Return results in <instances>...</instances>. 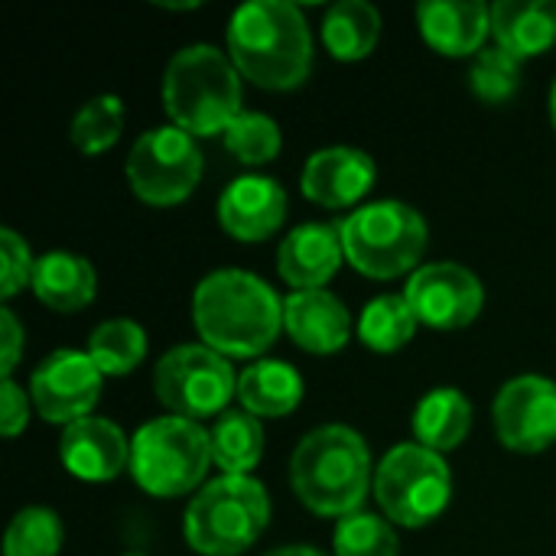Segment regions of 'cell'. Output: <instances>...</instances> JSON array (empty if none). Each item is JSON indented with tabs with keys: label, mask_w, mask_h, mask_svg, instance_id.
I'll use <instances>...</instances> for the list:
<instances>
[{
	"label": "cell",
	"mask_w": 556,
	"mask_h": 556,
	"mask_svg": "<svg viewBox=\"0 0 556 556\" xmlns=\"http://www.w3.org/2000/svg\"><path fill=\"white\" fill-rule=\"evenodd\" d=\"M192 323L212 352L231 358L264 355L283 332V300L248 270H212L192 293Z\"/></svg>",
	"instance_id": "cell-1"
},
{
	"label": "cell",
	"mask_w": 556,
	"mask_h": 556,
	"mask_svg": "<svg viewBox=\"0 0 556 556\" xmlns=\"http://www.w3.org/2000/svg\"><path fill=\"white\" fill-rule=\"evenodd\" d=\"M228 55L264 91L300 88L313 72V33L290 0H248L228 20Z\"/></svg>",
	"instance_id": "cell-2"
},
{
	"label": "cell",
	"mask_w": 556,
	"mask_h": 556,
	"mask_svg": "<svg viewBox=\"0 0 556 556\" xmlns=\"http://www.w3.org/2000/svg\"><path fill=\"white\" fill-rule=\"evenodd\" d=\"M290 485L303 508L323 518L362 511L371 489V453L362 433L342 424L309 430L290 459Z\"/></svg>",
	"instance_id": "cell-3"
},
{
	"label": "cell",
	"mask_w": 556,
	"mask_h": 556,
	"mask_svg": "<svg viewBox=\"0 0 556 556\" xmlns=\"http://www.w3.org/2000/svg\"><path fill=\"white\" fill-rule=\"evenodd\" d=\"M163 104L173 127L192 137L225 134L241 114V72L208 42L186 46L166 65Z\"/></svg>",
	"instance_id": "cell-4"
},
{
	"label": "cell",
	"mask_w": 556,
	"mask_h": 556,
	"mask_svg": "<svg viewBox=\"0 0 556 556\" xmlns=\"http://www.w3.org/2000/svg\"><path fill=\"white\" fill-rule=\"evenodd\" d=\"M270 521V495L251 476H218L205 482L182 518L186 544L199 556H241Z\"/></svg>",
	"instance_id": "cell-5"
},
{
	"label": "cell",
	"mask_w": 556,
	"mask_h": 556,
	"mask_svg": "<svg viewBox=\"0 0 556 556\" xmlns=\"http://www.w3.org/2000/svg\"><path fill=\"white\" fill-rule=\"evenodd\" d=\"M339 231L345 261L371 280H394L417 270L430 241L427 218L401 199H381L349 212Z\"/></svg>",
	"instance_id": "cell-6"
},
{
	"label": "cell",
	"mask_w": 556,
	"mask_h": 556,
	"mask_svg": "<svg viewBox=\"0 0 556 556\" xmlns=\"http://www.w3.org/2000/svg\"><path fill=\"white\" fill-rule=\"evenodd\" d=\"M212 463V437L202 424L156 417L130 440V476L150 498H182L199 492Z\"/></svg>",
	"instance_id": "cell-7"
},
{
	"label": "cell",
	"mask_w": 556,
	"mask_h": 556,
	"mask_svg": "<svg viewBox=\"0 0 556 556\" xmlns=\"http://www.w3.org/2000/svg\"><path fill=\"white\" fill-rule=\"evenodd\" d=\"M375 498L391 525L427 528L450 508L453 472L440 453L401 443L375 469Z\"/></svg>",
	"instance_id": "cell-8"
},
{
	"label": "cell",
	"mask_w": 556,
	"mask_h": 556,
	"mask_svg": "<svg viewBox=\"0 0 556 556\" xmlns=\"http://www.w3.org/2000/svg\"><path fill=\"white\" fill-rule=\"evenodd\" d=\"M153 391L169 417L202 424L228 410L231 397H238V378L231 362L208 345H176L156 362Z\"/></svg>",
	"instance_id": "cell-9"
},
{
	"label": "cell",
	"mask_w": 556,
	"mask_h": 556,
	"mask_svg": "<svg viewBox=\"0 0 556 556\" xmlns=\"http://www.w3.org/2000/svg\"><path fill=\"white\" fill-rule=\"evenodd\" d=\"M202 169L205 160L195 137L173 124L140 134L124 163L127 186L140 202L153 208H169L186 202L195 192Z\"/></svg>",
	"instance_id": "cell-10"
},
{
	"label": "cell",
	"mask_w": 556,
	"mask_h": 556,
	"mask_svg": "<svg viewBox=\"0 0 556 556\" xmlns=\"http://www.w3.org/2000/svg\"><path fill=\"white\" fill-rule=\"evenodd\" d=\"M101 371L88 358V352L78 349H59L46 355L33 378H29V397L36 414L46 424L72 427L98 407L101 397Z\"/></svg>",
	"instance_id": "cell-11"
},
{
	"label": "cell",
	"mask_w": 556,
	"mask_h": 556,
	"mask_svg": "<svg viewBox=\"0 0 556 556\" xmlns=\"http://www.w3.org/2000/svg\"><path fill=\"white\" fill-rule=\"evenodd\" d=\"M492 424L505 450L511 453H544L556 443V381L544 375L511 378L495 404Z\"/></svg>",
	"instance_id": "cell-12"
},
{
	"label": "cell",
	"mask_w": 556,
	"mask_h": 556,
	"mask_svg": "<svg viewBox=\"0 0 556 556\" xmlns=\"http://www.w3.org/2000/svg\"><path fill=\"white\" fill-rule=\"evenodd\" d=\"M410 309L417 319L430 329H466L479 319L485 306V287L482 280L453 261L424 264L410 274L404 290Z\"/></svg>",
	"instance_id": "cell-13"
},
{
	"label": "cell",
	"mask_w": 556,
	"mask_h": 556,
	"mask_svg": "<svg viewBox=\"0 0 556 556\" xmlns=\"http://www.w3.org/2000/svg\"><path fill=\"white\" fill-rule=\"evenodd\" d=\"M378 179L371 153L358 147H323L316 150L300 176V189L309 202L323 208H362L365 195Z\"/></svg>",
	"instance_id": "cell-14"
},
{
	"label": "cell",
	"mask_w": 556,
	"mask_h": 556,
	"mask_svg": "<svg viewBox=\"0 0 556 556\" xmlns=\"http://www.w3.org/2000/svg\"><path fill=\"white\" fill-rule=\"evenodd\" d=\"M287 189L270 176H238L218 195V225L228 238L254 244L267 241L287 222Z\"/></svg>",
	"instance_id": "cell-15"
},
{
	"label": "cell",
	"mask_w": 556,
	"mask_h": 556,
	"mask_svg": "<svg viewBox=\"0 0 556 556\" xmlns=\"http://www.w3.org/2000/svg\"><path fill=\"white\" fill-rule=\"evenodd\" d=\"M59 459L72 479L111 482L130 466V440L104 417H85L62 430Z\"/></svg>",
	"instance_id": "cell-16"
},
{
	"label": "cell",
	"mask_w": 556,
	"mask_h": 556,
	"mask_svg": "<svg viewBox=\"0 0 556 556\" xmlns=\"http://www.w3.org/2000/svg\"><path fill=\"white\" fill-rule=\"evenodd\" d=\"M345 261L339 225L306 222L293 228L277 248V274L293 290H326Z\"/></svg>",
	"instance_id": "cell-17"
},
{
	"label": "cell",
	"mask_w": 556,
	"mask_h": 556,
	"mask_svg": "<svg viewBox=\"0 0 556 556\" xmlns=\"http://www.w3.org/2000/svg\"><path fill=\"white\" fill-rule=\"evenodd\" d=\"M283 329L309 355H336L352 339V316L329 290H293L283 300Z\"/></svg>",
	"instance_id": "cell-18"
},
{
	"label": "cell",
	"mask_w": 556,
	"mask_h": 556,
	"mask_svg": "<svg viewBox=\"0 0 556 556\" xmlns=\"http://www.w3.org/2000/svg\"><path fill=\"white\" fill-rule=\"evenodd\" d=\"M417 23L433 52L476 59L492 36V7L482 0H427L417 7Z\"/></svg>",
	"instance_id": "cell-19"
},
{
	"label": "cell",
	"mask_w": 556,
	"mask_h": 556,
	"mask_svg": "<svg viewBox=\"0 0 556 556\" xmlns=\"http://www.w3.org/2000/svg\"><path fill=\"white\" fill-rule=\"evenodd\" d=\"M495 46L515 59H534L556 46V0H498L492 3Z\"/></svg>",
	"instance_id": "cell-20"
},
{
	"label": "cell",
	"mask_w": 556,
	"mask_h": 556,
	"mask_svg": "<svg viewBox=\"0 0 556 556\" xmlns=\"http://www.w3.org/2000/svg\"><path fill=\"white\" fill-rule=\"evenodd\" d=\"M33 293L42 306L55 313H78L98 293V274L88 257L72 251H49L36 257Z\"/></svg>",
	"instance_id": "cell-21"
},
{
	"label": "cell",
	"mask_w": 556,
	"mask_h": 556,
	"mask_svg": "<svg viewBox=\"0 0 556 556\" xmlns=\"http://www.w3.org/2000/svg\"><path fill=\"white\" fill-rule=\"evenodd\" d=\"M303 401V375L280 362L261 358L238 375V404L257 420H280L290 417Z\"/></svg>",
	"instance_id": "cell-22"
},
{
	"label": "cell",
	"mask_w": 556,
	"mask_h": 556,
	"mask_svg": "<svg viewBox=\"0 0 556 556\" xmlns=\"http://www.w3.org/2000/svg\"><path fill=\"white\" fill-rule=\"evenodd\" d=\"M410 427L420 446L446 456L450 450L466 443L472 430V404L459 388H433L414 407Z\"/></svg>",
	"instance_id": "cell-23"
},
{
	"label": "cell",
	"mask_w": 556,
	"mask_h": 556,
	"mask_svg": "<svg viewBox=\"0 0 556 556\" xmlns=\"http://www.w3.org/2000/svg\"><path fill=\"white\" fill-rule=\"evenodd\" d=\"M381 39V13L368 0H339L323 16V42L339 62H362Z\"/></svg>",
	"instance_id": "cell-24"
},
{
	"label": "cell",
	"mask_w": 556,
	"mask_h": 556,
	"mask_svg": "<svg viewBox=\"0 0 556 556\" xmlns=\"http://www.w3.org/2000/svg\"><path fill=\"white\" fill-rule=\"evenodd\" d=\"M212 463L222 476H251L264 456V427L248 410H225L212 430Z\"/></svg>",
	"instance_id": "cell-25"
},
{
	"label": "cell",
	"mask_w": 556,
	"mask_h": 556,
	"mask_svg": "<svg viewBox=\"0 0 556 556\" xmlns=\"http://www.w3.org/2000/svg\"><path fill=\"white\" fill-rule=\"evenodd\" d=\"M147 332L134 319H104L88 336V358L104 378H124L147 358Z\"/></svg>",
	"instance_id": "cell-26"
},
{
	"label": "cell",
	"mask_w": 556,
	"mask_h": 556,
	"mask_svg": "<svg viewBox=\"0 0 556 556\" xmlns=\"http://www.w3.org/2000/svg\"><path fill=\"white\" fill-rule=\"evenodd\" d=\"M417 313L410 309L407 296H394V293H384V296H375L362 316H358V339L362 345H368L371 352L378 355H391V352H401L414 332H417Z\"/></svg>",
	"instance_id": "cell-27"
},
{
	"label": "cell",
	"mask_w": 556,
	"mask_h": 556,
	"mask_svg": "<svg viewBox=\"0 0 556 556\" xmlns=\"http://www.w3.org/2000/svg\"><path fill=\"white\" fill-rule=\"evenodd\" d=\"M124 117V101L117 94H94L75 111L68 137L85 156H98L121 140Z\"/></svg>",
	"instance_id": "cell-28"
},
{
	"label": "cell",
	"mask_w": 556,
	"mask_h": 556,
	"mask_svg": "<svg viewBox=\"0 0 556 556\" xmlns=\"http://www.w3.org/2000/svg\"><path fill=\"white\" fill-rule=\"evenodd\" d=\"M65 541L62 521L52 508L29 505L13 515L3 534V556H59Z\"/></svg>",
	"instance_id": "cell-29"
},
{
	"label": "cell",
	"mask_w": 556,
	"mask_h": 556,
	"mask_svg": "<svg viewBox=\"0 0 556 556\" xmlns=\"http://www.w3.org/2000/svg\"><path fill=\"white\" fill-rule=\"evenodd\" d=\"M332 551L336 556H397L401 541L384 515L355 511L336 525Z\"/></svg>",
	"instance_id": "cell-30"
},
{
	"label": "cell",
	"mask_w": 556,
	"mask_h": 556,
	"mask_svg": "<svg viewBox=\"0 0 556 556\" xmlns=\"http://www.w3.org/2000/svg\"><path fill=\"white\" fill-rule=\"evenodd\" d=\"M222 137H225L228 153H235L244 166H264L277 160L283 147L280 124L261 111H241Z\"/></svg>",
	"instance_id": "cell-31"
},
{
	"label": "cell",
	"mask_w": 556,
	"mask_h": 556,
	"mask_svg": "<svg viewBox=\"0 0 556 556\" xmlns=\"http://www.w3.org/2000/svg\"><path fill=\"white\" fill-rule=\"evenodd\" d=\"M469 85L485 104H505L521 85V59L502 46H485L469 65Z\"/></svg>",
	"instance_id": "cell-32"
},
{
	"label": "cell",
	"mask_w": 556,
	"mask_h": 556,
	"mask_svg": "<svg viewBox=\"0 0 556 556\" xmlns=\"http://www.w3.org/2000/svg\"><path fill=\"white\" fill-rule=\"evenodd\" d=\"M33 270H36V257L29 244L13 228H0V296L13 300L23 287H29Z\"/></svg>",
	"instance_id": "cell-33"
},
{
	"label": "cell",
	"mask_w": 556,
	"mask_h": 556,
	"mask_svg": "<svg viewBox=\"0 0 556 556\" xmlns=\"http://www.w3.org/2000/svg\"><path fill=\"white\" fill-rule=\"evenodd\" d=\"M29 391H23L13 378L0 381V433L7 440L20 437L29 424Z\"/></svg>",
	"instance_id": "cell-34"
},
{
	"label": "cell",
	"mask_w": 556,
	"mask_h": 556,
	"mask_svg": "<svg viewBox=\"0 0 556 556\" xmlns=\"http://www.w3.org/2000/svg\"><path fill=\"white\" fill-rule=\"evenodd\" d=\"M23 339H26V332H23L16 313H13L10 306H3V309H0V375H3V381L13 378V371H16V365H20Z\"/></svg>",
	"instance_id": "cell-35"
},
{
	"label": "cell",
	"mask_w": 556,
	"mask_h": 556,
	"mask_svg": "<svg viewBox=\"0 0 556 556\" xmlns=\"http://www.w3.org/2000/svg\"><path fill=\"white\" fill-rule=\"evenodd\" d=\"M267 556H326V554H319V551H313V547H306V544H293V547H280V551H270Z\"/></svg>",
	"instance_id": "cell-36"
},
{
	"label": "cell",
	"mask_w": 556,
	"mask_h": 556,
	"mask_svg": "<svg viewBox=\"0 0 556 556\" xmlns=\"http://www.w3.org/2000/svg\"><path fill=\"white\" fill-rule=\"evenodd\" d=\"M551 121H554V130H556V81H554V88H551Z\"/></svg>",
	"instance_id": "cell-37"
},
{
	"label": "cell",
	"mask_w": 556,
	"mask_h": 556,
	"mask_svg": "<svg viewBox=\"0 0 556 556\" xmlns=\"http://www.w3.org/2000/svg\"><path fill=\"white\" fill-rule=\"evenodd\" d=\"M121 556H147V554H137V551H127V554H121Z\"/></svg>",
	"instance_id": "cell-38"
}]
</instances>
